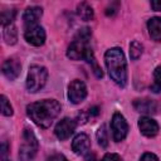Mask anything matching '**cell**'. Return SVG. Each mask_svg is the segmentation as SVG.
Instances as JSON below:
<instances>
[{"label": "cell", "mask_w": 161, "mask_h": 161, "mask_svg": "<svg viewBox=\"0 0 161 161\" xmlns=\"http://www.w3.org/2000/svg\"><path fill=\"white\" fill-rule=\"evenodd\" d=\"M91 35H92V33H91L89 28L79 29V31L75 34V36L73 38L72 43L68 47L67 55H68V58L74 59V60H79V59L86 60L87 63H89L93 67V72L96 73V75L98 78H101L103 75V73H102L101 68L98 67V64L96 62L92 48L89 47Z\"/></svg>", "instance_id": "1"}, {"label": "cell", "mask_w": 161, "mask_h": 161, "mask_svg": "<svg viewBox=\"0 0 161 161\" xmlns=\"http://www.w3.org/2000/svg\"><path fill=\"white\" fill-rule=\"evenodd\" d=\"M60 112V104L55 99H43L28 104L26 113L30 119L42 128H48Z\"/></svg>", "instance_id": "2"}, {"label": "cell", "mask_w": 161, "mask_h": 161, "mask_svg": "<svg viewBox=\"0 0 161 161\" xmlns=\"http://www.w3.org/2000/svg\"><path fill=\"white\" fill-rule=\"evenodd\" d=\"M104 62L111 79L119 87L127 83V63L121 48H111L104 54Z\"/></svg>", "instance_id": "3"}, {"label": "cell", "mask_w": 161, "mask_h": 161, "mask_svg": "<svg viewBox=\"0 0 161 161\" xmlns=\"http://www.w3.org/2000/svg\"><path fill=\"white\" fill-rule=\"evenodd\" d=\"M38 140L30 128H24L21 135V143L19 147L20 161H31L38 152Z\"/></svg>", "instance_id": "4"}, {"label": "cell", "mask_w": 161, "mask_h": 161, "mask_svg": "<svg viewBox=\"0 0 161 161\" xmlns=\"http://www.w3.org/2000/svg\"><path fill=\"white\" fill-rule=\"evenodd\" d=\"M48 79V70L47 68L34 64L29 68L28 72V78H26V88L29 92L35 93L38 91H40Z\"/></svg>", "instance_id": "5"}, {"label": "cell", "mask_w": 161, "mask_h": 161, "mask_svg": "<svg viewBox=\"0 0 161 161\" xmlns=\"http://www.w3.org/2000/svg\"><path fill=\"white\" fill-rule=\"evenodd\" d=\"M111 130H112L113 140L116 142H121L122 140L126 138L128 133V125H127L126 118L119 112L113 113L112 119H111Z\"/></svg>", "instance_id": "6"}, {"label": "cell", "mask_w": 161, "mask_h": 161, "mask_svg": "<svg viewBox=\"0 0 161 161\" xmlns=\"http://www.w3.org/2000/svg\"><path fill=\"white\" fill-rule=\"evenodd\" d=\"M24 38L29 44H31L34 47H40L45 42V31H44L43 26H40L39 24L25 25Z\"/></svg>", "instance_id": "7"}, {"label": "cell", "mask_w": 161, "mask_h": 161, "mask_svg": "<svg viewBox=\"0 0 161 161\" xmlns=\"http://www.w3.org/2000/svg\"><path fill=\"white\" fill-rule=\"evenodd\" d=\"M86 97H87V87H86V84L79 79L72 80L69 87H68V98H69V101L73 104H78Z\"/></svg>", "instance_id": "8"}, {"label": "cell", "mask_w": 161, "mask_h": 161, "mask_svg": "<svg viewBox=\"0 0 161 161\" xmlns=\"http://www.w3.org/2000/svg\"><path fill=\"white\" fill-rule=\"evenodd\" d=\"M75 126H77V123H75L74 119L65 117V118L60 119V121L57 123L55 130H54V133H55V136H57L60 141L67 140V138L70 137V135L74 132Z\"/></svg>", "instance_id": "9"}, {"label": "cell", "mask_w": 161, "mask_h": 161, "mask_svg": "<svg viewBox=\"0 0 161 161\" xmlns=\"http://www.w3.org/2000/svg\"><path fill=\"white\" fill-rule=\"evenodd\" d=\"M138 128L141 131V133L146 137H153L158 133V125L155 119L147 117V116H143L138 119Z\"/></svg>", "instance_id": "10"}, {"label": "cell", "mask_w": 161, "mask_h": 161, "mask_svg": "<svg viewBox=\"0 0 161 161\" xmlns=\"http://www.w3.org/2000/svg\"><path fill=\"white\" fill-rule=\"evenodd\" d=\"M72 150L74 153L77 155H88L89 150H91V141L89 137L86 133H79L73 138L72 142Z\"/></svg>", "instance_id": "11"}, {"label": "cell", "mask_w": 161, "mask_h": 161, "mask_svg": "<svg viewBox=\"0 0 161 161\" xmlns=\"http://www.w3.org/2000/svg\"><path fill=\"white\" fill-rule=\"evenodd\" d=\"M20 70H21V64H20V62H19L18 59H15V58L6 59V60L4 62V64H3V74H4L8 79H10V80L15 79V78L20 74Z\"/></svg>", "instance_id": "12"}, {"label": "cell", "mask_w": 161, "mask_h": 161, "mask_svg": "<svg viewBox=\"0 0 161 161\" xmlns=\"http://www.w3.org/2000/svg\"><path fill=\"white\" fill-rule=\"evenodd\" d=\"M43 15V9L40 6H30L28 8L23 14V20L25 25H33L38 24V20Z\"/></svg>", "instance_id": "13"}, {"label": "cell", "mask_w": 161, "mask_h": 161, "mask_svg": "<svg viewBox=\"0 0 161 161\" xmlns=\"http://www.w3.org/2000/svg\"><path fill=\"white\" fill-rule=\"evenodd\" d=\"M133 107L137 112L145 114H152L156 112V103L151 99H135Z\"/></svg>", "instance_id": "14"}, {"label": "cell", "mask_w": 161, "mask_h": 161, "mask_svg": "<svg viewBox=\"0 0 161 161\" xmlns=\"http://www.w3.org/2000/svg\"><path fill=\"white\" fill-rule=\"evenodd\" d=\"M148 34L155 42H161V18L153 16L147 23Z\"/></svg>", "instance_id": "15"}, {"label": "cell", "mask_w": 161, "mask_h": 161, "mask_svg": "<svg viewBox=\"0 0 161 161\" xmlns=\"http://www.w3.org/2000/svg\"><path fill=\"white\" fill-rule=\"evenodd\" d=\"M77 14H78V16H79L82 20H84V21H89V20H92L93 16H94V11H93L92 6H91L89 4H87V3H80V4H78V6H77Z\"/></svg>", "instance_id": "16"}, {"label": "cell", "mask_w": 161, "mask_h": 161, "mask_svg": "<svg viewBox=\"0 0 161 161\" xmlns=\"http://www.w3.org/2000/svg\"><path fill=\"white\" fill-rule=\"evenodd\" d=\"M3 28H4L3 35H4L5 43H6V44H10V45L15 44L16 40H18V31H16V28H15L13 24L6 25V26H3Z\"/></svg>", "instance_id": "17"}, {"label": "cell", "mask_w": 161, "mask_h": 161, "mask_svg": "<svg viewBox=\"0 0 161 161\" xmlns=\"http://www.w3.org/2000/svg\"><path fill=\"white\" fill-rule=\"evenodd\" d=\"M142 52H143V45H142L140 42L133 40V42L130 44V55H131V59H133V60L138 59V58L141 57Z\"/></svg>", "instance_id": "18"}, {"label": "cell", "mask_w": 161, "mask_h": 161, "mask_svg": "<svg viewBox=\"0 0 161 161\" xmlns=\"http://www.w3.org/2000/svg\"><path fill=\"white\" fill-rule=\"evenodd\" d=\"M15 14H16L15 10H3L1 14H0V20H1L3 26H6V25L13 24V20L15 18Z\"/></svg>", "instance_id": "19"}, {"label": "cell", "mask_w": 161, "mask_h": 161, "mask_svg": "<svg viewBox=\"0 0 161 161\" xmlns=\"http://www.w3.org/2000/svg\"><path fill=\"white\" fill-rule=\"evenodd\" d=\"M151 91L155 93L161 92V65L157 67L153 72V83L151 86Z\"/></svg>", "instance_id": "20"}, {"label": "cell", "mask_w": 161, "mask_h": 161, "mask_svg": "<svg viewBox=\"0 0 161 161\" xmlns=\"http://www.w3.org/2000/svg\"><path fill=\"white\" fill-rule=\"evenodd\" d=\"M97 141L99 146L102 147H106L108 145V133H107V128L104 125H102L97 131Z\"/></svg>", "instance_id": "21"}, {"label": "cell", "mask_w": 161, "mask_h": 161, "mask_svg": "<svg viewBox=\"0 0 161 161\" xmlns=\"http://www.w3.org/2000/svg\"><path fill=\"white\" fill-rule=\"evenodd\" d=\"M0 102H1V113L4 116H11L13 114V107L10 106V102L8 101V98L4 94L0 96Z\"/></svg>", "instance_id": "22"}, {"label": "cell", "mask_w": 161, "mask_h": 161, "mask_svg": "<svg viewBox=\"0 0 161 161\" xmlns=\"http://www.w3.org/2000/svg\"><path fill=\"white\" fill-rule=\"evenodd\" d=\"M101 161H122V158L117 153H106Z\"/></svg>", "instance_id": "23"}, {"label": "cell", "mask_w": 161, "mask_h": 161, "mask_svg": "<svg viewBox=\"0 0 161 161\" xmlns=\"http://www.w3.org/2000/svg\"><path fill=\"white\" fill-rule=\"evenodd\" d=\"M1 161H9L8 158V142L4 141L1 143Z\"/></svg>", "instance_id": "24"}, {"label": "cell", "mask_w": 161, "mask_h": 161, "mask_svg": "<svg viewBox=\"0 0 161 161\" xmlns=\"http://www.w3.org/2000/svg\"><path fill=\"white\" fill-rule=\"evenodd\" d=\"M140 161H158V158H157L156 155H153L151 152H146V153L142 155V157H141Z\"/></svg>", "instance_id": "25"}, {"label": "cell", "mask_w": 161, "mask_h": 161, "mask_svg": "<svg viewBox=\"0 0 161 161\" xmlns=\"http://www.w3.org/2000/svg\"><path fill=\"white\" fill-rule=\"evenodd\" d=\"M47 161H68L63 155H60V153H54V155H52L50 157H48V160Z\"/></svg>", "instance_id": "26"}, {"label": "cell", "mask_w": 161, "mask_h": 161, "mask_svg": "<svg viewBox=\"0 0 161 161\" xmlns=\"http://www.w3.org/2000/svg\"><path fill=\"white\" fill-rule=\"evenodd\" d=\"M113 5H114V4H111V5L107 8V10H106V14H107L108 16H112V15H114V14L117 13V9H118V6L113 8Z\"/></svg>", "instance_id": "27"}, {"label": "cell", "mask_w": 161, "mask_h": 161, "mask_svg": "<svg viewBox=\"0 0 161 161\" xmlns=\"http://www.w3.org/2000/svg\"><path fill=\"white\" fill-rule=\"evenodd\" d=\"M151 6L156 11L161 10V0H153V1H151Z\"/></svg>", "instance_id": "28"}, {"label": "cell", "mask_w": 161, "mask_h": 161, "mask_svg": "<svg viewBox=\"0 0 161 161\" xmlns=\"http://www.w3.org/2000/svg\"><path fill=\"white\" fill-rule=\"evenodd\" d=\"M86 161H98V160L96 158V156L93 153H88L87 157H86Z\"/></svg>", "instance_id": "29"}]
</instances>
